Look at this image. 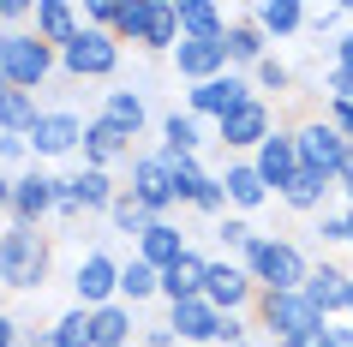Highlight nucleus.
I'll use <instances>...</instances> for the list:
<instances>
[{
	"mask_svg": "<svg viewBox=\"0 0 353 347\" xmlns=\"http://www.w3.org/2000/svg\"><path fill=\"white\" fill-rule=\"evenodd\" d=\"M54 275V234L0 221V288L6 293H42Z\"/></svg>",
	"mask_w": 353,
	"mask_h": 347,
	"instance_id": "f257e3e1",
	"label": "nucleus"
},
{
	"mask_svg": "<svg viewBox=\"0 0 353 347\" xmlns=\"http://www.w3.org/2000/svg\"><path fill=\"white\" fill-rule=\"evenodd\" d=\"M240 270L252 275L258 293H294L299 281H305V270H312V257H305V246L288 239V234H258L252 246H245Z\"/></svg>",
	"mask_w": 353,
	"mask_h": 347,
	"instance_id": "f03ea898",
	"label": "nucleus"
},
{
	"mask_svg": "<svg viewBox=\"0 0 353 347\" xmlns=\"http://www.w3.org/2000/svg\"><path fill=\"white\" fill-rule=\"evenodd\" d=\"M120 48H144V54H168L180 42V19H174V0H120V19L108 30Z\"/></svg>",
	"mask_w": 353,
	"mask_h": 347,
	"instance_id": "7ed1b4c3",
	"label": "nucleus"
},
{
	"mask_svg": "<svg viewBox=\"0 0 353 347\" xmlns=\"http://www.w3.org/2000/svg\"><path fill=\"white\" fill-rule=\"evenodd\" d=\"M330 324V317H317V306L305 299V293H258L252 299V329H263V341H305V335H317V329Z\"/></svg>",
	"mask_w": 353,
	"mask_h": 347,
	"instance_id": "20e7f679",
	"label": "nucleus"
},
{
	"mask_svg": "<svg viewBox=\"0 0 353 347\" xmlns=\"http://www.w3.org/2000/svg\"><path fill=\"white\" fill-rule=\"evenodd\" d=\"M120 60H126V48L114 37H102V30H84L78 24L72 37L54 48V72L72 78V84H84V78H114L120 72Z\"/></svg>",
	"mask_w": 353,
	"mask_h": 347,
	"instance_id": "39448f33",
	"label": "nucleus"
},
{
	"mask_svg": "<svg viewBox=\"0 0 353 347\" xmlns=\"http://www.w3.org/2000/svg\"><path fill=\"white\" fill-rule=\"evenodd\" d=\"M120 198V186L114 174L102 168H72V174H60V198H54V221H84V216H108V204Z\"/></svg>",
	"mask_w": 353,
	"mask_h": 347,
	"instance_id": "423d86ee",
	"label": "nucleus"
},
{
	"mask_svg": "<svg viewBox=\"0 0 353 347\" xmlns=\"http://www.w3.org/2000/svg\"><path fill=\"white\" fill-rule=\"evenodd\" d=\"M24 144H30V162L37 168H48V162H66V156H78V144H84V114L78 108H48L42 102V114H37V126L24 132Z\"/></svg>",
	"mask_w": 353,
	"mask_h": 347,
	"instance_id": "0eeeda50",
	"label": "nucleus"
},
{
	"mask_svg": "<svg viewBox=\"0 0 353 347\" xmlns=\"http://www.w3.org/2000/svg\"><path fill=\"white\" fill-rule=\"evenodd\" d=\"M48 78H54V48L37 42L30 30H12V37H6V54H0V84H6V90L37 96Z\"/></svg>",
	"mask_w": 353,
	"mask_h": 347,
	"instance_id": "6e6552de",
	"label": "nucleus"
},
{
	"mask_svg": "<svg viewBox=\"0 0 353 347\" xmlns=\"http://www.w3.org/2000/svg\"><path fill=\"white\" fill-rule=\"evenodd\" d=\"M270 132H276V102H263V96H245L240 108H228L222 120H216V132H210V138H216L228 156H252V150H258Z\"/></svg>",
	"mask_w": 353,
	"mask_h": 347,
	"instance_id": "1a4fd4ad",
	"label": "nucleus"
},
{
	"mask_svg": "<svg viewBox=\"0 0 353 347\" xmlns=\"http://www.w3.org/2000/svg\"><path fill=\"white\" fill-rule=\"evenodd\" d=\"M54 198H60V174L30 162L24 174H12V204H6V221H19V228H48V221H54Z\"/></svg>",
	"mask_w": 353,
	"mask_h": 347,
	"instance_id": "9d476101",
	"label": "nucleus"
},
{
	"mask_svg": "<svg viewBox=\"0 0 353 347\" xmlns=\"http://www.w3.org/2000/svg\"><path fill=\"white\" fill-rule=\"evenodd\" d=\"M198 299H204L210 311H222V317H252V299H258V288H252V275L240 270V257H210V264H204V288H198Z\"/></svg>",
	"mask_w": 353,
	"mask_h": 347,
	"instance_id": "9b49d317",
	"label": "nucleus"
},
{
	"mask_svg": "<svg viewBox=\"0 0 353 347\" xmlns=\"http://www.w3.org/2000/svg\"><path fill=\"white\" fill-rule=\"evenodd\" d=\"M294 132V156H299V168L305 174H323V180H335V168L347 162V138L323 120V114H312V120H299V126H288Z\"/></svg>",
	"mask_w": 353,
	"mask_h": 347,
	"instance_id": "f8f14e48",
	"label": "nucleus"
},
{
	"mask_svg": "<svg viewBox=\"0 0 353 347\" xmlns=\"http://www.w3.org/2000/svg\"><path fill=\"white\" fill-rule=\"evenodd\" d=\"M132 180L120 186V192H126L132 204H144L150 216L156 221H168V210H174V186H168V156L162 150H138V156H132Z\"/></svg>",
	"mask_w": 353,
	"mask_h": 347,
	"instance_id": "ddd939ff",
	"label": "nucleus"
},
{
	"mask_svg": "<svg viewBox=\"0 0 353 347\" xmlns=\"http://www.w3.org/2000/svg\"><path fill=\"white\" fill-rule=\"evenodd\" d=\"M108 299H120V257L108 246H96V252L78 257V270H72V306L96 311V306H108Z\"/></svg>",
	"mask_w": 353,
	"mask_h": 347,
	"instance_id": "4468645a",
	"label": "nucleus"
},
{
	"mask_svg": "<svg viewBox=\"0 0 353 347\" xmlns=\"http://www.w3.org/2000/svg\"><path fill=\"white\" fill-rule=\"evenodd\" d=\"M168 66L180 84H210V78L228 72V54H222V37H180L168 48Z\"/></svg>",
	"mask_w": 353,
	"mask_h": 347,
	"instance_id": "2eb2a0df",
	"label": "nucleus"
},
{
	"mask_svg": "<svg viewBox=\"0 0 353 347\" xmlns=\"http://www.w3.org/2000/svg\"><path fill=\"white\" fill-rule=\"evenodd\" d=\"M245 96H252V84H245V72H222V78H210V84H186V102L180 108L192 114V120H222L228 108H240Z\"/></svg>",
	"mask_w": 353,
	"mask_h": 347,
	"instance_id": "dca6fc26",
	"label": "nucleus"
},
{
	"mask_svg": "<svg viewBox=\"0 0 353 347\" xmlns=\"http://www.w3.org/2000/svg\"><path fill=\"white\" fill-rule=\"evenodd\" d=\"M245 162H252V174L263 180V192H270V198H281V186H288V180L299 174L294 132H288V126H276V132H270V138H263L258 150H252V156H245Z\"/></svg>",
	"mask_w": 353,
	"mask_h": 347,
	"instance_id": "f3484780",
	"label": "nucleus"
},
{
	"mask_svg": "<svg viewBox=\"0 0 353 347\" xmlns=\"http://www.w3.org/2000/svg\"><path fill=\"white\" fill-rule=\"evenodd\" d=\"M120 162H132V138L120 126H108L102 114H90V120H84V144H78V168H102V174H114Z\"/></svg>",
	"mask_w": 353,
	"mask_h": 347,
	"instance_id": "a211bd4d",
	"label": "nucleus"
},
{
	"mask_svg": "<svg viewBox=\"0 0 353 347\" xmlns=\"http://www.w3.org/2000/svg\"><path fill=\"white\" fill-rule=\"evenodd\" d=\"M299 293L317 306V317H341V299H347V264H335V257H312V270H305Z\"/></svg>",
	"mask_w": 353,
	"mask_h": 347,
	"instance_id": "6ab92c4d",
	"label": "nucleus"
},
{
	"mask_svg": "<svg viewBox=\"0 0 353 347\" xmlns=\"http://www.w3.org/2000/svg\"><path fill=\"white\" fill-rule=\"evenodd\" d=\"M162 324L174 329V341H180V347H216L222 311H210L204 299H180V306H162Z\"/></svg>",
	"mask_w": 353,
	"mask_h": 347,
	"instance_id": "aec40b11",
	"label": "nucleus"
},
{
	"mask_svg": "<svg viewBox=\"0 0 353 347\" xmlns=\"http://www.w3.org/2000/svg\"><path fill=\"white\" fill-rule=\"evenodd\" d=\"M216 186H222V198H228V216H245V221H252V210L270 204V192H263V180L252 174L245 156H228V168L216 174Z\"/></svg>",
	"mask_w": 353,
	"mask_h": 347,
	"instance_id": "412c9836",
	"label": "nucleus"
},
{
	"mask_svg": "<svg viewBox=\"0 0 353 347\" xmlns=\"http://www.w3.org/2000/svg\"><path fill=\"white\" fill-rule=\"evenodd\" d=\"M204 264L210 252H198V246H186V252L174 257L162 275H156V299L162 306H180V299H198V288H204Z\"/></svg>",
	"mask_w": 353,
	"mask_h": 347,
	"instance_id": "4be33fe9",
	"label": "nucleus"
},
{
	"mask_svg": "<svg viewBox=\"0 0 353 347\" xmlns=\"http://www.w3.org/2000/svg\"><path fill=\"white\" fill-rule=\"evenodd\" d=\"M156 138H162V156H198V150L210 144V132H204V120H192L186 108H180V102H174V108H162L156 114Z\"/></svg>",
	"mask_w": 353,
	"mask_h": 347,
	"instance_id": "5701e85b",
	"label": "nucleus"
},
{
	"mask_svg": "<svg viewBox=\"0 0 353 347\" xmlns=\"http://www.w3.org/2000/svg\"><path fill=\"white\" fill-rule=\"evenodd\" d=\"M102 120L108 126H120L126 138H144L150 126H156V114H150V102H144V90H132V84H120V90H102Z\"/></svg>",
	"mask_w": 353,
	"mask_h": 347,
	"instance_id": "b1692460",
	"label": "nucleus"
},
{
	"mask_svg": "<svg viewBox=\"0 0 353 347\" xmlns=\"http://www.w3.org/2000/svg\"><path fill=\"white\" fill-rule=\"evenodd\" d=\"M245 19L263 30L270 48H276V42L305 37V6H299V0H258V6H245Z\"/></svg>",
	"mask_w": 353,
	"mask_h": 347,
	"instance_id": "393cba45",
	"label": "nucleus"
},
{
	"mask_svg": "<svg viewBox=\"0 0 353 347\" xmlns=\"http://www.w3.org/2000/svg\"><path fill=\"white\" fill-rule=\"evenodd\" d=\"M186 246H192V239H186V234H180V228H174V221H150L144 234L132 239V257H138V264H150V270L162 275V270H168V264H174V257L186 252Z\"/></svg>",
	"mask_w": 353,
	"mask_h": 347,
	"instance_id": "a878e982",
	"label": "nucleus"
},
{
	"mask_svg": "<svg viewBox=\"0 0 353 347\" xmlns=\"http://www.w3.org/2000/svg\"><path fill=\"white\" fill-rule=\"evenodd\" d=\"M222 54H228V72H252L263 54H270V42H263V30L252 19H228V30H222Z\"/></svg>",
	"mask_w": 353,
	"mask_h": 347,
	"instance_id": "bb28decb",
	"label": "nucleus"
},
{
	"mask_svg": "<svg viewBox=\"0 0 353 347\" xmlns=\"http://www.w3.org/2000/svg\"><path fill=\"white\" fill-rule=\"evenodd\" d=\"M138 341V311L108 299V306L90 311V347H132Z\"/></svg>",
	"mask_w": 353,
	"mask_h": 347,
	"instance_id": "cd10ccee",
	"label": "nucleus"
},
{
	"mask_svg": "<svg viewBox=\"0 0 353 347\" xmlns=\"http://www.w3.org/2000/svg\"><path fill=\"white\" fill-rule=\"evenodd\" d=\"M78 30V6L72 0H30V37L60 48V42Z\"/></svg>",
	"mask_w": 353,
	"mask_h": 347,
	"instance_id": "c85d7f7f",
	"label": "nucleus"
},
{
	"mask_svg": "<svg viewBox=\"0 0 353 347\" xmlns=\"http://www.w3.org/2000/svg\"><path fill=\"white\" fill-rule=\"evenodd\" d=\"M330 198H335V180H323V174H305V168H299L294 180L281 186V204H288L294 216H323V210H330Z\"/></svg>",
	"mask_w": 353,
	"mask_h": 347,
	"instance_id": "c756f323",
	"label": "nucleus"
},
{
	"mask_svg": "<svg viewBox=\"0 0 353 347\" xmlns=\"http://www.w3.org/2000/svg\"><path fill=\"white\" fill-rule=\"evenodd\" d=\"M174 19H180V37H222L228 12L216 0H174Z\"/></svg>",
	"mask_w": 353,
	"mask_h": 347,
	"instance_id": "7c9ffc66",
	"label": "nucleus"
},
{
	"mask_svg": "<svg viewBox=\"0 0 353 347\" xmlns=\"http://www.w3.org/2000/svg\"><path fill=\"white\" fill-rule=\"evenodd\" d=\"M245 84H252V96H263V102H270V96H288V90H294V66H288V60L270 48V54H263L258 66L245 72Z\"/></svg>",
	"mask_w": 353,
	"mask_h": 347,
	"instance_id": "2f4dec72",
	"label": "nucleus"
},
{
	"mask_svg": "<svg viewBox=\"0 0 353 347\" xmlns=\"http://www.w3.org/2000/svg\"><path fill=\"white\" fill-rule=\"evenodd\" d=\"M156 299V270L150 264H138V257H120V306H150Z\"/></svg>",
	"mask_w": 353,
	"mask_h": 347,
	"instance_id": "473e14b6",
	"label": "nucleus"
},
{
	"mask_svg": "<svg viewBox=\"0 0 353 347\" xmlns=\"http://www.w3.org/2000/svg\"><path fill=\"white\" fill-rule=\"evenodd\" d=\"M37 114H42V102L37 96H24V90H6V84H0V132H30L37 126Z\"/></svg>",
	"mask_w": 353,
	"mask_h": 347,
	"instance_id": "72a5a7b5",
	"label": "nucleus"
},
{
	"mask_svg": "<svg viewBox=\"0 0 353 347\" xmlns=\"http://www.w3.org/2000/svg\"><path fill=\"white\" fill-rule=\"evenodd\" d=\"M48 341H54V347H90V311L66 306L54 324H48Z\"/></svg>",
	"mask_w": 353,
	"mask_h": 347,
	"instance_id": "f704fd0d",
	"label": "nucleus"
},
{
	"mask_svg": "<svg viewBox=\"0 0 353 347\" xmlns=\"http://www.w3.org/2000/svg\"><path fill=\"white\" fill-rule=\"evenodd\" d=\"M102 221H108V234H126V239H138V234H144V228H150L156 216H150L144 204H132L126 192H120V198L108 204V216H102Z\"/></svg>",
	"mask_w": 353,
	"mask_h": 347,
	"instance_id": "c9c22d12",
	"label": "nucleus"
},
{
	"mask_svg": "<svg viewBox=\"0 0 353 347\" xmlns=\"http://www.w3.org/2000/svg\"><path fill=\"white\" fill-rule=\"evenodd\" d=\"M210 168L204 156H168V186H174V204H186L192 192H198V180H204Z\"/></svg>",
	"mask_w": 353,
	"mask_h": 347,
	"instance_id": "e433bc0d",
	"label": "nucleus"
},
{
	"mask_svg": "<svg viewBox=\"0 0 353 347\" xmlns=\"http://www.w3.org/2000/svg\"><path fill=\"white\" fill-rule=\"evenodd\" d=\"M252 239H258V228L245 216H216V246H222V257H245Z\"/></svg>",
	"mask_w": 353,
	"mask_h": 347,
	"instance_id": "4c0bfd02",
	"label": "nucleus"
},
{
	"mask_svg": "<svg viewBox=\"0 0 353 347\" xmlns=\"http://www.w3.org/2000/svg\"><path fill=\"white\" fill-rule=\"evenodd\" d=\"M312 221H317V228H312V234H317V246H347V239H353L347 210H323V216H312Z\"/></svg>",
	"mask_w": 353,
	"mask_h": 347,
	"instance_id": "58836bf2",
	"label": "nucleus"
},
{
	"mask_svg": "<svg viewBox=\"0 0 353 347\" xmlns=\"http://www.w3.org/2000/svg\"><path fill=\"white\" fill-rule=\"evenodd\" d=\"M192 210H198V216H228V198H222V186H216V174H204V180H198V192H192Z\"/></svg>",
	"mask_w": 353,
	"mask_h": 347,
	"instance_id": "ea45409f",
	"label": "nucleus"
},
{
	"mask_svg": "<svg viewBox=\"0 0 353 347\" xmlns=\"http://www.w3.org/2000/svg\"><path fill=\"white\" fill-rule=\"evenodd\" d=\"M30 168V144L19 132H0V174H24Z\"/></svg>",
	"mask_w": 353,
	"mask_h": 347,
	"instance_id": "a19ab883",
	"label": "nucleus"
},
{
	"mask_svg": "<svg viewBox=\"0 0 353 347\" xmlns=\"http://www.w3.org/2000/svg\"><path fill=\"white\" fill-rule=\"evenodd\" d=\"M335 24H347V6H305V37H330Z\"/></svg>",
	"mask_w": 353,
	"mask_h": 347,
	"instance_id": "79ce46f5",
	"label": "nucleus"
},
{
	"mask_svg": "<svg viewBox=\"0 0 353 347\" xmlns=\"http://www.w3.org/2000/svg\"><path fill=\"white\" fill-rule=\"evenodd\" d=\"M299 347H353V324H341V317H330V324L317 329V335H305Z\"/></svg>",
	"mask_w": 353,
	"mask_h": 347,
	"instance_id": "37998d69",
	"label": "nucleus"
},
{
	"mask_svg": "<svg viewBox=\"0 0 353 347\" xmlns=\"http://www.w3.org/2000/svg\"><path fill=\"white\" fill-rule=\"evenodd\" d=\"M0 30H30V0H0Z\"/></svg>",
	"mask_w": 353,
	"mask_h": 347,
	"instance_id": "c03bdc74",
	"label": "nucleus"
},
{
	"mask_svg": "<svg viewBox=\"0 0 353 347\" xmlns=\"http://www.w3.org/2000/svg\"><path fill=\"white\" fill-rule=\"evenodd\" d=\"M323 102H353V72L330 66V72H323Z\"/></svg>",
	"mask_w": 353,
	"mask_h": 347,
	"instance_id": "a18cd8bd",
	"label": "nucleus"
},
{
	"mask_svg": "<svg viewBox=\"0 0 353 347\" xmlns=\"http://www.w3.org/2000/svg\"><path fill=\"white\" fill-rule=\"evenodd\" d=\"M317 114H323V120H330V126H335V132H341V138L353 144V102H323Z\"/></svg>",
	"mask_w": 353,
	"mask_h": 347,
	"instance_id": "49530a36",
	"label": "nucleus"
},
{
	"mask_svg": "<svg viewBox=\"0 0 353 347\" xmlns=\"http://www.w3.org/2000/svg\"><path fill=\"white\" fill-rule=\"evenodd\" d=\"M132 347H180V341H174V329L156 317V324H138V341H132Z\"/></svg>",
	"mask_w": 353,
	"mask_h": 347,
	"instance_id": "de8ad7c7",
	"label": "nucleus"
},
{
	"mask_svg": "<svg viewBox=\"0 0 353 347\" xmlns=\"http://www.w3.org/2000/svg\"><path fill=\"white\" fill-rule=\"evenodd\" d=\"M335 198H341V210H353V150H347V162L335 168Z\"/></svg>",
	"mask_w": 353,
	"mask_h": 347,
	"instance_id": "09e8293b",
	"label": "nucleus"
},
{
	"mask_svg": "<svg viewBox=\"0 0 353 347\" xmlns=\"http://www.w3.org/2000/svg\"><path fill=\"white\" fill-rule=\"evenodd\" d=\"M0 347H24V324L6 306H0Z\"/></svg>",
	"mask_w": 353,
	"mask_h": 347,
	"instance_id": "8fccbe9b",
	"label": "nucleus"
},
{
	"mask_svg": "<svg viewBox=\"0 0 353 347\" xmlns=\"http://www.w3.org/2000/svg\"><path fill=\"white\" fill-rule=\"evenodd\" d=\"M330 48H335V66H341V72H353V19H347V30H341Z\"/></svg>",
	"mask_w": 353,
	"mask_h": 347,
	"instance_id": "3c124183",
	"label": "nucleus"
},
{
	"mask_svg": "<svg viewBox=\"0 0 353 347\" xmlns=\"http://www.w3.org/2000/svg\"><path fill=\"white\" fill-rule=\"evenodd\" d=\"M24 347H54V341H48V329H24Z\"/></svg>",
	"mask_w": 353,
	"mask_h": 347,
	"instance_id": "603ef678",
	"label": "nucleus"
},
{
	"mask_svg": "<svg viewBox=\"0 0 353 347\" xmlns=\"http://www.w3.org/2000/svg\"><path fill=\"white\" fill-rule=\"evenodd\" d=\"M341 324H353V270H347V299H341Z\"/></svg>",
	"mask_w": 353,
	"mask_h": 347,
	"instance_id": "864d4df0",
	"label": "nucleus"
},
{
	"mask_svg": "<svg viewBox=\"0 0 353 347\" xmlns=\"http://www.w3.org/2000/svg\"><path fill=\"white\" fill-rule=\"evenodd\" d=\"M6 204H12V174H0V216H6Z\"/></svg>",
	"mask_w": 353,
	"mask_h": 347,
	"instance_id": "5fc2aeb1",
	"label": "nucleus"
},
{
	"mask_svg": "<svg viewBox=\"0 0 353 347\" xmlns=\"http://www.w3.org/2000/svg\"><path fill=\"white\" fill-rule=\"evenodd\" d=\"M240 347H263V341H258V335H252V341H240Z\"/></svg>",
	"mask_w": 353,
	"mask_h": 347,
	"instance_id": "6e6d98bb",
	"label": "nucleus"
},
{
	"mask_svg": "<svg viewBox=\"0 0 353 347\" xmlns=\"http://www.w3.org/2000/svg\"><path fill=\"white\" fill-rule=\"evenodd\" d=\"M263 347H294V341H263Z\"/></svg>",
	"mask_w": 353,
	"mask_h": 347,
	"instance_id": "4d7b16f0",
	"label": "nucleus"
},
{
	"mask_svg": "<svg viewBox=\"0 0 353 347\" xmlns=\"http://www.w3.org/2000/svg\"><path fill=\"white\" fill-rule=\"evenodd\" d=\"M0 54H6V30H0Z\"/></svg>",
	"mask_w": 353,
	"mask_h": 347,
	"instance_id": "13d9d810",
	"label": "nucleus"
}]
</instances>
